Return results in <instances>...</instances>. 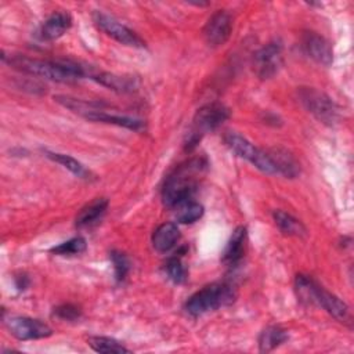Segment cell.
I'll list each match as a JSON object with an SVG mask.
<instances>
[{
  "label": "cell",
  "mask_w": 354,
  "mask_h": 354,
  "mask_svg": "<svg viewBox=\"0 0 354 354\" xmlns=\"http://www.w3.org/2000/svg\"><path fill=\"white\" fill-rule=\"evenodd\" d=\"M3 61L7 62L14 69L30 75L39 76L47 80L66 83L82 79L84 76V69L69 61H51V59H39L25 55H1Z\"/></svg>",
  "instance_id": "6da1fadb"
},
{
  "label": "cell",
  "mask_w": 354,
  "mask_h": 354,
  "mask_svg": "<svg viewBox=\"0 0 354 354\" xmlns=\"http://www.w3.org/2000/svg\"><path fill=\"white\" fill-rule=\"evenodd\" d=\"M202 166L201 159H192L176 169V171L166 178L162 189V201L166 207L174 209L180 203L191 199L196 191V180L192 174L199 171Z\"/></svg>",
  "instance_id": "7a4b0ae2"
},
{
  "label": "cell",
  "mask_w": 354,
  "mask_h": 354,
  "mask_svg": "<svg viewBox=\"0 0 354 354\" xmlns=\"http://www.w3.org/2000/svg\"><path fill=\"white\" fill-rule=\"evenodd\" d=\"M235 289L225 282H213L195 292L185 303V311L192 317L203 315L220 307H225L235 300Z\"/></svg>",
  "instance_id": "3957f363"
},
{
  "label": "cell",
  "mask_w": 354,
  "mask_h": 354,
  "mask_svg": "<svg viewBox=\"0 0 354 354\" xmlns=\"http://www.w3.org/2000/svg\"><path fill=\"white\" fill-rule=\"evenodd\" d=\"M230 118V111L220 102L206 104L199 108L194 116L192 126L185 138V148L192 149L201 141V138L209 133L216 130L223 122Z\"/></svg>",
  "instance_id": "277c9868"
},
{
  "label": "cell",
  "mask_w": 354,
  "mask_h": 354,
  "mask_svg": "<svg viewBox=\"0 0 354 354\" xmlns=\"http://www.w3.org/2000/svg\"><path fill=\"white\" fill-rule=\"evenodd\" d=\"M224 142L239 158L246 159L248 162H250L254 167H257L263 173L277 174L275 166H274L271 158L268 156L267 149L257 148L248 138H245L243 136H241L235 131H227L224 136Z\"/></svg>",
  "instance_id": "5b68a950"
},
{
  "label": "cell",
  "mask_w": 354,
  "mask_h": 354,
  "mask_svg": "<svg viewBox=\"0 0 354 354\" xmlns=\"http://www.w3.org/2000/svg\"><path fill=\"white\" fill-rule=\"evenodd\" d=\"M297 95L301 105L319 122L329 126L337 123L339 108L329 95L314 87H300Z\"/></svg>",
  "instance_id": "8992f818"
},
{
  "label": "cell",
  "mask_w": 354,
  "mask_h": 354,
  "mask_svg": "<svg viewBox=\"0 0 354 354\" xmlns=\"http://www.w3.org/2000/svg\"><path fill=\"white\" fill-rule=\"evenodd\" d=\"M93 21L100 30H102L105 35L115 39L120 44H124L129 47H138V48L145 47V41L134 30H131L130 28L119 22L116 18L105 12L95 11L93 14Z\"/></svg>",
  "instance_id": "52a82bcc"
},
{
  "label": "cell",
  "mask_w": 354,
  "mask_h": 354,
  "mask_svg": "<svg viewBox=\"0 0 354 354\" xmlns=\"http://www.w3.org/2000/svg\"><path fill=\"white\" fill-rule=\"evenodd\" d=\"M282 61V44L279 41H270L254 53L252 65L260 79H270L279 71Z\"/></svg>",
  "instance_id": "ba28073f"
},
{
  "label": "cell",
  "mask_w": 354,
  "mask_h": 354,
  "mask_svg": "<svg viewBox=\"0 0 354 354\" xmlns=\"http://www.w3.org/2000/svg\"><path fill=\"white\" fill-rule=\"evenodd\" d=\"M10 333L18 340H33L48 337L53 330L51 328L39 321L29 317H10L4 321Z\"/></svg>",
  "instance_id": "9c48e42d"
},
{
  "label": "cell",
  "mask_w": 354,
  "mask_h": 354,
  "mask_svg": "<svg viewBox=\"0 0 354 354\" xmlns=\"http://www.w3.org/2000/svg\"><path fill=\"white\" fill-rule=\"evenodd\" d=\"M231 15L224 10H218L214 14H212V17L207 19L203 28V37L209 46L218 47L228 40V37L231 36Z\"/></svg>",
  "instance_id": "30bf717a"
},
{
  "label": "cell",
  "mask_w": 354,
  "mask_h": 354,
  "mask_svg": "<svg viewBox=\"0 0 354 354\" xmlns=\"http://www.w3.org/2000/svg\"><path fill=\"white\" fill-rule=\"evenodd\" d=\"M301 47L306 55L319 65H330L333 61V50L330 43L315 32H304L301 36Z\"/></svg>",
  "instance_id": "8fae6325"
},
{
  "label": "cell",
  "mask_w": 354,
  "mask_h": 354,
  "mask_svg": "<svg viewBox=\"0 0 354 354\" xmlns=\"http://www.w3.org/2000/svg\"><path fill=\"white\" fill-rule=\"evenodd\" d=\"M106 108H101V109H97L94 112H90L84 116V119H88V120H93V122L115 124V126L124 127V129H129V130H133V131H142L145 129V123L141 119L113 113V112H109Z\"/></svg>",
  "instance_id": "7c38bea8"
},
{
  "label": "cell",
  "mask_w": 354,
  "mask_h": 354,
  "mask_svg": "<svg viewBox=\"0 0 354 354\" xmlns=\"http://www.w3.org/2000/svg\"><path fill=\"white\" fill-rule=\"evenodd\" d=\"M246 241H248L246 228L242 225L236 227L224 248L221 261L228 267H234L235 264H238L245 254Z\"/></svg>",
  "instance_id": "4fadbf2b"
},
{
  "label": "cell",
  "mask_w": 354,
  "mask_h": 354,
  "mask_svg": "<svg viewBox=\"0 0 354 354\" xmlns=\"http://www.w3.org/2000/svg\"><path fill=\"white\" fill-rule=\"evenodd\" d=\"M72 25V18L68 12L54 11L40 26L39 36L41 40H55L61 37Z\"/></svg>",
  "instance_id": "5bb4252c"
},
{
  "label": "cell",
  "mask_w": 354,
  "mask_h": 354,
  "mask_svg": "<svg viewBox=\"0 0 354 354\" xmlns=\"http://www.w3.org/2000/svg\"><path fill=\"white\" fill-rule=\"evenodd\" d=\"M93 79L104 87H108L116 93H133L138 88L140 82L131 75H116L109 72H100L93 75Z\"/></svg>",
  "instance_id": "9a60e30c"
},
{
  "label": "cell",
  "mask_w": 354,
  "mask_h": 354,
  "mask_svg": "<svg viewBox=\"0 0 354 354\" xmlns=\"http://www.w3.org/2000/svg\"><path fill=\"white\" fill-rule=\"evenodd\" d=\"M317 306L326 310L335 319L340 322H348L351 318L348 306L343 300H340L336 295L328 292L322 286H319V290H318Z\"/></svg>",
  "instance_id": "2e32d148"
},
{
  "label": "cell",
  "mask_w": 354,
  "mask_h": 354,
  "mask_svg": "<svg viewBox=\"0 0 354 354\" xmlns=\"http://www.w3.org/2000/svg\"><path fill=\"white\" fill-rule=\"evenodd\" d=\"M267 153L275 166L277 174H282L288 178H295L299 174V163L288 149L274 147L267 149Z\"/></svg>",
  "instance_id": "e0dca14e"
},
{
  "label": "cell",
  "mask_w": 354,
  "mask_h": 354,
  "mask_svg": "<svg viewBox=\"0 0 354 354\" xmlns=\"http://www.w3.org/2000/svg\"><path fill=\"white\" fill-rule=\"evenodd\" d=\"M108 209V201L105 198H95L87 203L76 216V227L87 228L97 224Z\"/></svg>",
  "instance_id": "ac0fdd59"
},
{
  "label": "cell",
  "mask_w": 354,
  "mask_h": 354,
  "mask_svg": "<svg viewBox=\"0 0 354 354\" xmlns=\"http://www.w3.org/2000/svg\"><path fill=\"white\" fill-rule=\"evenodd\" d=\"M180 239V230L174 223L160 224L152 234V245L158 252H169Z\"/></svg>",
  "instance_id": "d6986e66"
},
{
  "label": "cell",
  "mask_w": 354,
  "mask_h": 354,
  "mask_svg": "<svg viewBox=\"0 0 354 354\" xmlns=\"http://www.w3.org/2000/svg\"><path fill=\"white\" fill-rule=\"evenodd\" d=\"M288 340L286 330L279 325H270L259 336V348L261 353H270Z\"/></svg>",
  "instance_id": "ffe728a7"
},
{
  "label": "cell",
  "mask_w": 354,
  "mask_h": 354,
  "mask_svg": "<svg viewBox=\"0 0 354 354\" xmlns=\"http://www.w3.org/2000/svg\"><path fill=\"white\" fill-rule=\"evenodd\" d=\"M272 217H274V221H275L277 227L279 228V231L285 235L304 236L307 234V230L301 224V221H299L292 214H289L283 210H275Z\"/></svg>",
  "instance_id": "44dd1931"
},
{
  "label": "cell",
  "mask_w": 354,
  "mask_h": 354,
  "mask_svg": "<svg viewBox=\"0 0 354 354\" xmlns=\"http://www.w3.org/2000/svg\"><path fill=\"white\" fill-rule=\"evenodd\" d=\"M295 289L297 297L304 304H317L319 285L308 275L299 274L295 281Z\"/></svg>",
  "instance_id": "7402d4cb"
},
{
  "label": "cell",
  "mask_w": 354,
  "mask_h": 354,
  "mask_svg": "<svg viewBox=\"0 0 354 354\" xmlns=\"http://www.w3.org/2000/svg\"><path fill=\"white\" fill-rule=\"evenodd\" d=\"M46 155H47V158H50L51 160L59 163L61 166L68 169L72 174L80 177V178H86L87 180V178L91 177V173L83 166V163H80L77 159H75L71 155L59 153V152H50V151H46Z\"/></svg>",
  "instance_id": "603a6c76"
},
{
  "label": "cell",
  "mask_w": 354,
  "mask_h": 354,
  "mask_svg": "<svg viewBox=\"0 0 354 354\" xmlns=\"http://www.w3.org/2000/svg\"><path fill=\"white\" fill-rule=\"evenodd\" d=\"M176 209V218L181 224H192L198 221L203 216V206L195 201H185L180 203Z\"/></svg>",
  "instance_id": "cb8c5ba5"
},
{
  "label": "cell",
  "mask_w": 354,
  "mask_h": 354,
  "mask_svg": "<svg viewBox=\"0 0 354 354\" xmlns=\"http://www.w3.org/2000/svg\"><path fill=\"white\" fill-rule=\"evenodd\" d=\"M87 343L97 353H104V354L130 353V350L126 348L120 342H118L112 337H108V336H91V337H88Z\"/></svg>",
  "instance_id": "d4e9b609"
},
{
  "label": "cell",
  "mask_w": 354,
  "mask_h": 354,
  "mask_svg": "<svg viewBox=\"0 0 354 354\" xmlns=\"http://www.w3.org/2000/svg\"><path fill=\"white\" fill-rule=\"evenodd\" d=\"M86 239L82 236H75L66 242L59 243L58 246H54L51 249V253L59 254V256H73V254H79L82 252L86 250Z\"/></svg>",
  "instance_id": "484cf974"
},
{
  "label": "cell",
  "mask_w": 354,
  "mask_h": 354,
  "mask_svg": "<svg viewBox=\"0 0 354 354\" xmlns=\"http://www.w3.org/2000/svg\"><path fill=\"white\" fill-rule=\"evenodd\" d=\"M166 272L174 283H183L187 279V270L178 257H171L167 260Z\"/></svg>",
  "instance_id": "4316f807"
},
{
  "label": "cell",
  "mask_w": 354,
  "mask_h": 354,
  "mask_svg": "<svg viewBox=\"0 0 354 354\" xmlns=\"http://www.w3.org/2000/svg\"><path fill=\"white\" fill-rule=\"evenodd\" d=\"M111 260L113 264V270H115V278L116 281H123L129 272L130 268V263L129 259L126 257L124 253L118 252V250H112L111 252Z\"/></svg>",
  "instance_id": "83f0119b"
},
{
  "label": "cell",
  "mask_w": 354,
  "mask_h": 354,
  "mask_svg": "<svg viewBox=\"0 0 354 354\" xmlns=\"http://www.w3.org/2000/svg\"><path fill=\"white\" fill-rule=\"evenodd\" d=\"M54 315L64 319V321H75L80 317V308L76 307L75 304L66 303L61 304L54 308Z\"/></svg>",
  "instance_id": "f1b7e54d"
},
{
  "label": "cell",
  "mask_w": 354,
  "mask_h": 354,
  "mask_svg": "<svg viewBox=\"0 0 354 354\" xmlns=\"http://www.w3.org/2000/svg\"><path fill=\"white\" fill-rule=\"evenodd\" d=\"M28 283H29V279H28L26 275L15 277V285H17L18 289H25L28 286Z\"/></svg>",
  "instance_id": "f546056e"
}]
</instances>
